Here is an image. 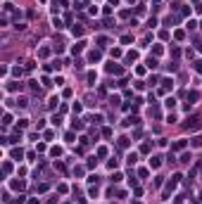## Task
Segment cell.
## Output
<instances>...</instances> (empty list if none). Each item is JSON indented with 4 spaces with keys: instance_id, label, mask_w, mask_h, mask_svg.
Listing matches in <instances>:
<instances>
[{
    "instance_id": "cell-25",
    "label": "cell",
    "mask_w": 202,
    "mask_h": 204,
    "mask_svg": "<svg viewBox=\"0 0 202 204\" xmlns=\"http://www.w3.org/2000/svg\"><path fill=\"white\" fill-rule=\"evenodd\" d=\"M190 159H193L190 152H183V154H181V161H183V164H190Z\"/></svg>"
},
{
    "instance_id": "cell-4",
    "label": "cell",
    "mask_w": 202,
    "mask_h": 204,
    "mask_svg": "<svg viewBox=\"0 0 202 204\" xmlns=\"http://www.w3.org/2000/svg\"><path fill=\"white\" fill-rule=\"evenodd\" d=\"M105 69H107L109 74H117V76H119V74H121V71H124V69H121V64H114V62H109V64H107Z\"/></svg>"
},
{
    "instance_id": "cell-28",
    "label": "cell",
    "mask_w": 202,
    "mask_h": 204,
    "mask_svg": "<svg viewBox=\"0 0 202 204\" xmlns=\"http://www.w3.org/2000/svg\"><path fill=\"white\" fill-rule=\"evenodd\" d=\"M150 150H152V145H150V142H145V145L140 147V152H143V154H150Z\"/></svg>"
},
{
    "instance_id": "cell-56",
    "label": "cell",
    "mask_w": 202,
    "mask_h": 204,
    "mask_svg": "<svg viewBox=\"0 0 202 204\" xmlns=\"http://www.w3.org/2000/svg\"><path fill=\"white\" fill-rule=\"evenodd\" d=\"M136 204H140V202H136Z\"/></svg>"
},
{
    "instance_id": "cell-13",
    "label": "cell",
    "mask_w": 202,
    "mask_h": 204,
    "mask_svg": "<svg viewBox=\"0 0 202 204\" xmlns=\"http://www.w3.org/2000/svg\"><path fill=\"white\" fill-rule=\"evenodd\" d=\"M83 48H86V41H79V43H76L74 48H71V52H74V55H79V52H81Z\"/></svg>"
},
{
    "instance_id": "cell-29",
    "label": "cell",
    "mask_w": 202,
    "mask_h": 204,
    "mask_svg": "<svg viewBox=\"0 0 202 204\" xmlns=\"http://www.w3.org/2000/svg\"><path fill=\"white\" fill-rule=\"evenodd\" d=\"M152 52H155V57H159V55H164V48H162V45H155Z\"/></svg>"
},
{
    "instance_id": "cell-22",
    "label": "cell",
    "mask_w": 202,
    "mask_h": 204,
    "mask_svg": "<svg viewBox=\"0 0 202 204\" xmlns=\"http://www.w3.org/2000/svg\"><path fill=\"white\" fill-rule=\"evenodd\" d=\"M164 104H167V109H174V107H176V100H174V97H167Z\"/></svg>"
},
{
    "instance_id": "cell-40",
    "label": "cell",
    "mask_w": 202,
    "mask_h": 204,
    "mask_svg": "<svg viewBox=\"0 0 202 204\" xmlns=\"http://www.w3.org/2000/svg\"><path fill=\"white\" fill-rule=\"evenodd\" d=\"M3 10H5V14H10V12L14 10V5H12V3H5V7H3Z\"/></svg>"
},
{
    "instance_id": "cell-23",
    "label": "cell",
    "mask_w": 202,
    "mask_h": 204,
    "mask_svg": "<svg viewBox=\"0 0 202 204\" xmlns=\"http://www.w3.org/2000/svg\"><path fill=\"white\" fill-rule=\"evenodd\" d=\"M157 64H159L157 57H150V60H148V69H157Z\"/></svg>"
},
{
    "instance_id": "cell-45",
    "label": "cell",
    "mask_w": 202,
    "mask_h": 204,
    "mask_svg": "<svg viewBox=\"0 0 202 204\" xmlns=\"http://www.w3.org/2000/svg\"><path fill=\"white\" fill-rule=\"evenodd\" d=\"M17 104H19V107H26V104H29V100H26V97H19V100H17Z\"/></svg>"
},
{
    "instance_id": "cell-3",
    "label": "cell",
    "mask_w": 202,
    "mask_h": 204,
    "mask_svg": "<svg viewBox=\"0 0 202 204\" xmlns=\"http://www.w3.org/2000/svg\"><path fill=\"white\" fill-rule=\"evenodd\" d=\"M171 88H174V81H171V79H162V88H159L162 95H164V93H169Z\"/></svg>"
},
{
    "instance_id": "cell-8",
    "label": "cell",
    "mask_w": 202,
    "mask_h": 204,
    "mask_svg": "<svg viewBox=\"0 0 202 204\" xmlns=\"http://www.w3.org/2000/svg\"><path fill=\"white\" fill-rule=\"evenodd\" d=\"M50 52H52V48L43 45V48H38V57H41V60H45V57H50Z\"/></svg>"
},
{
    "instance_id": "cell-44",
    "label": "cell",
    "mask_w": 202,
    "mask_h": 204,
    "mask_svg": "<svg viewBox=\"0 0 202 204\" xmlns=\"http://www.w3.org/2000/svg\"><path fill=\"white\" fill-rule=\"evenodd\" d=\"M148 26H150V29H155V26H157V19H155V17H150V19H148Z\"/></svg>"
},
{
    "instance_id": "cell-17",
    "label": "cell",
    "mask_w": 202,
    "mask_h": 204,
    "mask_svg": "<svg viewBox=\"0 0 202 204\" xmlns=\"http://www.w3.org/2000/svg\"><path fill=\"white\" fill-rule=\"evenodd\" d=\"M88 83H90V86L98 83V74H95V71H88Z\"/></svg>"
},
{
    "instance_id": "cell-43",
    "label": "cell",
    "mask_w": 202,
    "mask_h": 204,
    "mask_svg": "<svg viewBox=\"0 0 202 204\" xmlns=\"http://www.w3.org/2000/svg\"><path fill=\"white\" fill-rule=\"evenodd\" d=\"M57 102H60V97H50V102H48V107L52 109V107H55V104H57Z\"/></svg>"
},
{
    "instance_id": "cell-55",
    "label": "cell",
    "mask_w": 202,
    "mask_h": 204,
    "mask_svg": "<svg viewBox=\"0 0 202 204\" xmlns=\"http://www.w3.org/2000/svg\"><path fill=\"white\" fill-rule=\"evenodd\" d=\"M200 29H202V22H200Z\"/></svg>"
},
{
    "instance_id": "cell-50",
    "label": "cell",
    "mask_w": 202,
    "mask_h": 204,
    "mask_svg": "<svg viewBox=\"0 0 202 204\" xmlns=\"http://www.w3.org/2000/svg\"><path fill=\"white\" fill-rule=\"evenodd\" d=\"M43 138H45V140H52V138H55V133H52V131H45V135H43Z\"/></svg>"
},
{
    "instance_id": "cell-12",
    "label": "cell",
    "mask_w": 202,
    "mask_h": 204,
    "mask_svg": "<svg viewBox=\"0 0 202 204\" xmlns=\"http://www.w3.org/2000/svg\"><path fill=\"white\" fill-rule=\"evenodd\" d=\"M10 185H12L14 190H24V188H26V183H24V180H12Z\"/></svg>"
},
{
    "instance_id": "cell-30",
    "label": "cell",
    "mask_w": 202,
    "mask_h": 204,
    "mask_svg": "<svg viewBox=\"0 0 202 204\" xmlns=\"http://www.w3.org/2000/svg\"><path fill=\"white\" fill-rule=\"evenodd\" d=\"M81 109H83V104H79V102H74V107H71V112H74V114H81Z\"/></svg>"
},
{
    "instance_id": "cell-2",
    "label": "cell",
    "mask_w": 202,
    "mask_h": 204,
    "mask_svg": "<svg viewBox=\"0 0 202 204\" xmlns=\"http://www.w3.org/2000/svg\"><path fill=\"white\" fill-rule=\"evenodd\" d=\"M183 126H186L188 131H197V128H202V119H200V116H190Z\"/></svg>"
},
{
    "instance_id": "cell-26",
    "label": "cell",
    "mask_w": 202,
    "mask_h": 204,
    "mask_svg": "<svg viewBox=\"0 0 202 204\" xmlns=\"http://www.w3.org/2000/svg\"><path fill=\"white\" fill-rule=\"evenodd\" d=\"M71 33H74V36H83V26H71Z\"/></svg>"
},
{
    "instance_id": "cell-42",
    "label": "cell",
    "mask_w": 202,
    "mask_h": 204,
    "mask_svg": "<svg viewBox=\"0 0 202 204\" xmlns=\"http://www.w3.org/2000/svg\"><path fill=\"white\" fill-rule=\"evenodd\" d=\"M98 157H107V147H98Z\"/></svg>"
},
{
    "instance_id": "cell-31",
    "label": "cell",
    "mask_w": 202,
    "mask_h": 204,
    "mask_svg": "<svg viewBox=\"0 0 202 204\" xmlns=\"http://www.w3.org/2000/svg\"><path fill=\"white\" fill-rule=\"evenodd\" d=\"M98 45L100 48H107V38H105V36H98Z\"/></svg>"
},
{
    "instance_id": "cell-38",
    "label": "cell",
    "mask_w": 202,
    "mask_h": 204,
    "mask_svg": "<svg viewBox=\"0 0 202 204\" xmlns=\"http://www.w3.org/2000/svg\"><path fill=\"white\" fill-rule=\"evenodd\" d=\"M90 121H93V123H102V116H100V114H93V116H90Z\"/></svg>"
},
{
    "instance_id": "cell-7",
    "label": "cell",
    "mask_w": 202,
    "mask_h": 204,
    "mask_svg": "<svg viewBox=\"0 0 202 204\" xmlns=\"http://www.w3.org/2000/svg\"><path fill=\"white\" fill-rule=\"evenodd\" d=\"M186 145H188V140H176V142L171 145V150H174V152H181V150H186Z\"/></svg>"
},
{
    "instance_id": "cell-48",
    "label": "cell",
    "mask_w": 202,
    "mask_h": 204,
    "mask_svg": "<svg viewBox=\"0 0 202 204\" xmlns=\"http://www.w3.org/2000/svg\"><path fill=\"white\" fill-rule=\"evenodd\" d=\"M112 7H114V5H105V7H102V12H105V14H112Z\"/></svg>"
},
{
    "instance_id": "cell-14",
    "label": "cell",
    "mask_w": 202,
    "mask_h": 204,
    "mask_svg": "<svg viewBox=\"0 0 202 204\" xmlns=\"http://www.w3.org/2000/svg\"><path fill=\"white\" fill-rule=\"evenodd\" d=\"M128 145H131V140H128L126 135H121V138H119V147H121V150H126Z\"/></svg>"
},
{
    "instance_id": "cell-34",
    "label": "cell",
    "mask_w": 202,
    "mask_h": 204,
    "mask_svg": "<svg viewBox=\"0 0 202 204\" xmlns=\"http://www.w3.org/2000/svg\"><path fill=\"white\" fill-rule=\"evenodd\" d=\"M174 36H176V41H183V38H186V31H181V29H178Z\"/></svg>"
},
{
    "instance_id": "cell-1",
    "label": "cell",
    "mask_w": 202,
    "mask_h": 204,
    "mask_svg": "<svg viewBox=\"0 0 202 204\" xmlns=\"http://www.w3.org/2000/svg\"><path fill=\"white\" fill-rule=\"evenodd\" d=\"M181 178H183L181 173H174V176H171V180L167 183V190H164V199H169V195H171V190H176V185L181 183Z\"/></svg>"
},
{
    "instance_id": "cell-53",
    "label": "cell",
    "mask_w": 202,
    "mask_h": 204,
    "mask_svg": "<svg viewBox=\"0 0 202 204\" xmlns=\"http://www.w3.org/2000/svg\"><path fill=\"white\" fill-rule=\"evenodd\" d=\"M200 202H202V192H200Z\"/></svg>"
},
{
    "instance_id": "cell-9",
    "label": "cell",
    "mask_w": 202,
    "mask_h": 204,
    "mask_svg": "<svg viewBox=\"0 0 202 204\" xmlns=\"http://www.w3.org/2000/svg\"><path fill=\"white\" fill-rule=\"evenodd\" d=\"M186 97H188V104H195L200 95H197V90H188V95H186Z\"/></svg>"
},
{
    "instance_id": "cell-46",
    "label": "cell",
    "mask_w": 202,
    "mask_h": 204,
    "mask_svg": "<svg viewBox=\"0 0 202 204\" xmlns=\"http://www.w3.org/2000/svg\"><path fill=\"white\" fill-rule=\"evenodd\" d=\"M121 178H124V176H121V173H114V176H112V178H109V180H112V183H119V180H121Z\"/></svg>"
},
{
    "instance_id": "cell-15",
    "label": "cell",
    "mask_w": 202,
    "mask_h": 204,
    "mask_svg": "<svg viewBox=\"0 0 202 204\" xmlns=\"http://www.w3.org/2000/svg\"><path fill=\"white\" fill-rule=\"evenodd\" d=\"M136 60H138V52H136V50L126 52V62H136Z\"/></svg>"
},
{
    "instance_id": "cell-16",
    "label": "cell",
    "mask_w": 202,
    "mask_h": 204,
    "mask_svg": "<svg viewBox=\"0 0 202 204\" xmlns=\"http://www.w3.org/2000/svg\"><path fill=\"white\" fill-rule=\"evenodd\" d=\"M3 173H5V176L12 173V164H10V161H3Z\"/></svg>"
},
{
    "instance_id": "cell-51",
    "label": "cell",
    "mask_w": 202,
    "mask_h": 204,
    "mask_svg": "<svg viewBox=\"0 0 202 204\" xmlns=\"http://www.w3.org/2000/svg\"><path fill=\"white\" fill-rule=\"evenodd\" d=\"M181 202H183V195H176L174 197V204H181Z\"/></svg>"
},
{
    "instance_id": "cell-41",
    "label": "cell",
    "mask_w": 202,
    "mask_h": 204,
    "mask_svg": "<svg viewBox=\"0 0 202 204\" xmlns=\"http://www.w3.org/2000/svg\"><path fill=\"white\" fill-rule=\"evenodd\" d=\"M74 138H76V135H74V133H71V131H69V133L64 135V140H67V142H74Z\"/></svg>"
},
{
    "instance_id": "cell-11",
    "label": "cell",
    "mask_w": 202,
    "mask_h": 204,
    "mask_svg": "<svg viewBox=\"0 0 202 204\" xmlns=\"http://www.w3.org/2000/svg\"><path fill=\"white\" fill-rule=\"evenodd\" d=\"M5 90H7V93H14V90H22V83H7V86H5Z\"/></svg>"
},
{
    "instance_id": "cell-6",
    "label": "cell",
    "mask_w": 202,
    "mask_h": 204,
    "mask_svg": "<svg viewBox=\"0 0 202 204\" xmlns=\"http://www.w3.org/2000/svg\"><path fill=\"white\" fill-rule=\"evenodd\" d=\"M100 60H102V52H100V50L88 52V62H93V64H95V62H100Z\"/></svg>"
},
{
    "instance_id": "cell-20",
    "label": "cell",
    "mask_w": 202,
    "mask_h": 204,
    "mask_svg": "<svg viewBox=\"0 0 202 204\" xmlns=\"http://www.w3.org/2000/svg\"><path fill=\"white\" fill-rule=\"evenodd\" d=\"M190 145H193V147H202V135H195V138L190 140Z\"/></svg>"
},
{
    "instance_id": "cell-10",
    "label": "cell",
    "mask_w": 202,
    "mask_h": 204,
    "mask_svg": "<svg viewBox=\"0 0 202 204\" xmlns=\"http://www.w3.org/2000/svg\"><path fill=\"white\" fill-rule=\"evenodd\" d=\"M10 157H12V159H17V161H22V159H24V152H22V150H12V152H10Z\"/></svg>"
},
{
    "instance_id": "cell-33",
    "label": "cell",
    "mask_w": 202,
    "mask_h": 204,
    "mask_svg": "<svg viewBox=\"0 0 202 204\" xmlns=\"http://www.w3.org/2000/svg\"><path fill=\"white\" fill-rule=\"evenodd\" d=\"M10 123H12V114H5L3 116V126H10Z\"/></svg>"
},
{
    "instance_id": "cell-39",
    "label": "cell",
    "mask_w": 202,
    "mask_h": 204,
    "mask_svg": "<svg viewBox=\"0 0 202 204\" xmlns=\"http://www.w3.org/2000/svg\"><path fill=\"white\" fill-rule=\"evenodd\" d=\"M131 41H133V36H121V43H124V45H128Z\"/></svg>"
},
{
    "instance_id": "cell-27",
    "label": "cell",
    "mask_w": 202,
    "mask_h": 204,
    "mask_svg": "<svg viewBox=\"0 0 202 204\" xmlns=\"http://www.w3.org/2000/svg\"><path fill=\"white\" fill-rule=\"evenodd\" d=\"M24 202H26V197H24V195H19L17 199H12V202H7V204H24Z\"/></svg>"
},
{
    "instance_id": "cell-35",
    "label": "cell",
    "mask_w": 202,
    "mask_h": 204,
    "mask_svg": "<svg viewBox=\"0 0 202 204\" xmlns=\"http://www.w3.org/2000/svg\"><path fill=\"white\" fill-rule=\"evenodd\" d=\"M52 26H55V29H64V24H62V22L57 19V17H55V19H52Z\"/></svg>"
},
{
    "instance_id": "cell-49",
    "label": "cell",
    "mask_w": 202,
    "mask_h": 204,
    "mask_svg": "<svg viewBox=\"0 0 202 204\" xmlns=\"http://www.w3.org/2000/svg\"><path fill=\"white\" fill-rule=\"evenodd\" d=\"M195 71H197L200 76H202V62H195Z\"/></svg>"
},
{
    "instance_id": "cell-24",
    "label": "cell",
    "mask_w": 202,
    "mask_h": 204,
    "mask_svg": "<svg viewBox=\"0 0 202 204\" xmlns=\"http://www.w3.org/2000/svg\"><path fill=\"white\" fill-rule=\"evenodd\" d=\"M71 128H74V131H81V128H83V123H81L79 119H74V121H71Z\"/></svg>"
},
{
    "instance_id": "cell-37",
    "label": "cell",
    "mask_w": 202,
    "mask_h": 204,
    "mask_svg": "<svg viewBox=\"0 0 202 204\" xmlns=\"http://www.w3.org/2000/svg\"><path fill=\"white\" fill-rule=\"evenodd\" d=\"M50 121H52V123H55V126H60V123H62V116H60V114H55V116H52V119H50Z\"/></svg>"
},
{
    "instance_id": "cell-36",
    "label": "cell",
    "mask_w": 202,
    "mask_h": 204,
    "mask_svg": "<svg viewBox=\"0 0 202 204\" xmlns=\"http://www.w3.org/2000/svg\"><path fill=\"white\" fill-rule=\"evenodd\" d=\"M109 55H112V57H121V50H119V48H112V50H109Z\"/></svg>"
},
{
    "instance_id": "cell-52",
    "label": "cell",
    "mask_w": 202,
    "mask_h": 204,
    "mask_svg": "<svg viewBox=\"0 0 202 204\" xmlns=\"http://www.w3.org/2000/svg\"><path fill=\"white\" fill-rule=\"evenodd\" d=\"M26 204H41V202L36 199V197H31V199H26Z\"/></svg>"
},
{
    "instance_id": "cell-18",
    "label": "cell",
    "mask_w": 202,
    "mask_h": 204,
    "mask_svg": "<svg viewBox=\"0 0 202 204\" xmlns=\"http://www.w3.org/2000/svg\"><path fill=\"white\" fill-rule=\"evenodd\" d=\"M50 157H62V147H50Z\"/></svg>"
},
{
    "instance_id": "cell-54",
    "label": "cell",
    "mask_w": 202,
    "mask_h": 204,
    "mask_svg": "<svg viewBox=\"0 0 202 204\" xmlns=\"http://www.w3.org/2000/svg\"><path fill=\"white\" fill-rule=\"evenodd\" d=\"M128 3H136V0H128Z\"/></svg>"
},
{
    "instance_id": "cell-5",
    "label": "cell",
    "mask_w": 202,
    "mask_h": 204,
    "mask_svg": "<svg viewBox=\"0 0 202 204\" xmlns=\"http://www.w3.org/2000/svg\"><path fill=\"white\" fill-rule=\"evenodd\" d=\"M162 161H164V157H162V154H155V157L150 159V169H159Z\"/></svg>"
},
{
    "instance_id": "cell-19",
    "label": "cell",
    "mask_w": 202,
    "mask_h": 204,
    "mask_svg": "<svg viewBox=\"0 0 202 204\" xmlns=\"http://www.w3.org/2000/svg\"><path fill=\"white\" fill-rule=\"evenodd\" d=\"M117 166H119V159H109V161H107V169H109V171H114Z\"/></svg>"
},
{
    "instance_id": "cell-21",
    "label": "cell",
    "mask_w": 202,
    "mask_h": 204,
    "mask_svg": "<svg viewBox=\"0 0 202 204\" xmlns=\"http://www.w3.org/2000/svg\"><path fill=\"white\" fill-rule=\"evenodd\" d=\"M126 161H128V164H131V166H133V164L138 161V154H136V152H131V154H128V157H126Z\"/></svg>"
},
{
    "instance_id": "cell-47",
    "label": "cell",
    "mask_w": 202,
    "mask_h": 204,
    "mask_svg": "<svg viewBox=\"0 0 202 204\" xmlns=\"http://www.w3.org/2000/svg\"><path fill=\"white\" fill-rule=\"evenodd\" d=\"M102 135L105 138H112V128H102Z\"/></svg>"
},
{
    "instance_id": "cell-32",
    "label": "cell",
    "mask_w": 202,
    "mask_h": 204,
    "mask_svg": "<svg viewBox=\"0 0 202 204\" xmlns=\"http://www.w3.org/2000/svg\"><path fill=\"white\" fill-rule=\"evenodd\" d=\"M95 166H98V159L90 157V159H88V169H95Z\"/></svg>"
}]
</instances>
